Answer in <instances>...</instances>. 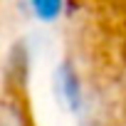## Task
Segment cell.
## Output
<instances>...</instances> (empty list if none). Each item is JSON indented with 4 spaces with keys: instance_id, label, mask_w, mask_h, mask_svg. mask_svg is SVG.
Segmentation results:
<instances>
[{
    "instance_id": "cell-1",
    "label": "cell",
    "mask_w": 126,
    "mask_h": 126,
    "mask_svg": "<svg viewBox=\"0 0 126 126\" xmlns=\"http://www.w3.org/2000/svg\"><path fill=\"white\" fill-rule=\"evenodd\" d=\"M54 94L62 101V106H67V111L79 114L84 106V94H82V84L77 72L72 69V64L62 62L54 72Z\"/></svg>"
},
{
    "instance_id": "cell-2",
    "label": "cell",
    "mask_w": 126,
    "mask_h": 126,
    "mask_svg": "<svg viewBox=\"0 0 126 126\" xmlns=\"http://www.w3.org/2000/svg\"><path fill=\"white\" fill-rule=\"evenodd\" d=\"M30 5H32V13H35L40 20L49 22V20L59 17L64 0H30Z\"/></svg>"
}]
</instances>
